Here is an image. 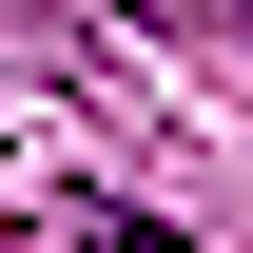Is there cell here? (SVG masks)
<instances>
[{
    "label": "cell",
    "mask_w": 253,
    "mask_h": 253,
    "mask_svg": "<svg viewBox=\"0 0 253 253\" xmlns=\"http://www.w3.org/2000/svg\"><path fill=\"white\" fill-rule=\"evenodd\" d=\"M97 253H175V234H156V214H97Z\"/></svg>",
    "instance_id": "cell-1"
}]
</instances>
